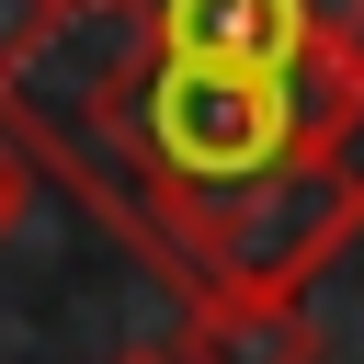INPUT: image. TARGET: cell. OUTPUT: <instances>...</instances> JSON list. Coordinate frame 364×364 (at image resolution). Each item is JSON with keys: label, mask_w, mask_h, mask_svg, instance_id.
<instances>
[{"label": "cell", "mask_w": 364, "mask_h": 364, "mask_svg": "<svg viewBox=\"0 0 364 364\" xmlns=\"http://www.w3.org/2000/svg\"><path fill=\"white\" fill-rule=\"evenodd\" d=\"M68 23H80V0H0V91H11V80H23Z\"/></svg>", "instance_id": "5"}, {"label": "cell", "mask_w": 364, "mask_h": 364, "mask_svg": "<svg viewBox=\"0 0 364 364\" xmlns=\"http://www.w3.org/2000/svg\"><path fill=\"white\" fill-rule=\"evenodd\" d=\"M171 364H318V318L307 296H182Z\"/></svg>", "instance_id": "4"}, {"label": "cell", "mask_w": 364, "mask_h": 364, "mask_svg": "<svg viewBox=\"0 0 364 364\" xmlns=\"http://www.w3.org/2000/svg\"><path fill=\"white\" fill-rule=\"evenodd\" d=\"M125 34L136 57H182V68H262V80L330 68L307 0H125Z\"/></svg>", "instance_id": "3"}, {"label": "cell", "mask_w": 364, "mask_h": 364, "mask_svg": "<svg viewBox=\"0 0 364 364\" xmlns=\"http://www.w3.org/2000/svg\"><path fill=\"white\" fill-rule=\"evenodd\" d=\"M330 57H341V91H353V114H364V34H341Z\"/></svg>", "instance_id": "7"}, {"label": "cell", "mask_w": 364, "mask_h": 364, "mask_svg": "<svg viewBox=\"0 0 364 364\" xmlns=\"http://www.w3.org/2000/svg\"><path fill=\"white\" fill-rule=\"evenodd\" d=\"M182 296H307L364 239V125L205 205H102Z\"/></svg>", "instance_id": "2"}, {"label": "cell", "mask_w": 364, "mask_h": 364, "mask_svg": "<svg viewBox=\"0 0 364 364\" xmlns=\"http://www.w3.org/2000/svg\"><path fill=\"white\" fill-rule=\"evenodd\" d=\"M80 11H91V0H80Z\"/></svg>", "instance_id": "9"}, {"label": "cell", "mask_w": 364, "mask_h": 364, "mask_svg": "<svg viewBox=\"0 0 364 364\" xmlns=\"http://www.w3.org/2000/svg\"><path fill=\"white\" fill-rule=\"evenodd\" d=\"M114 364H171V353H159V341H148V353H114Z\"/></svg>", "instance_id": "8"}, {"label": "cell", "mask_w": 364, "mask_h": 364, "mask_svg": "<svg viewBox=\"0 0 364 364\" xmlns=\"http://www.w3.org/2000/svg\"><path fill=\"white\" fill-rule=\"evenodd\" d=\"M341 57L262 80V68H182V57H125L114 80V171H91V205H205L239 182H273L284 159L353 136Z\"/></svg>", "instance_id": "1"}, {"label": "cell", "mask_w": 364, "mask_h": 364, "mask_svg": "<svg viewBox=\"0 0 364 364\" xmlns=\"http://www.w3.org/2000/svg\"><path fill=\"white\" fill-rule=\"evenodd\" d=\"M23 205H34V159H23L11 136H0V239L23 228Z\"/></svg>", "instance_id": "6"}]
</instances>
